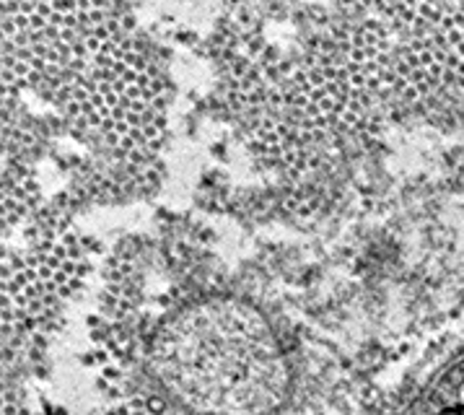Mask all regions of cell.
Segmentation results:
<instances>
[{
	"instance_id": "3",
	"label": "cell",
	"mask_w": 464,
	"mask_h": 415,
	"mask_svg": "<svg viewBox=\"0 0 464 415\" xmlns=\"http://www.w3.org/2000/svg\"><path fill=\"white\" fill-rule=\"evenodd\" d=\"M150 371L192 415H272L291 392L277 332L247 299L202 296L161 322Z\"/></svg>"
},
{
	"instance_id": "1",
	"label": "cell",
	"mask_w": 464,
	"mask_h": 415,
	"mask_svg": "<svg viewBox=\"0 0 464 415\" xmlns=\"http://www.w3.org/2000/svg\"><path fill=\"white\" fill-rule=\"evenodd\" d=\"M169 78L128 6L0 0L3 226L39 211L125 203L164 174Z\"/></svg>"
},
{
	"instance_id": "2",
	"label": "cell",
	"mask_w": 464,
	"mask_h": 415,
	"mask_svg": "<svg viewBox=\"0 0 464 415\" xmlns=\"http://www.w3.org/2000/svg\"><path fill=\"white\" fill-rule=\"evenodd\" d=\"M213 60L249 153L296 184L332 177L407 114L379 3L228 6Z\"/></svg>"
},
{
	"instance_id": "6",
	"label": "cell",
	"mask_w": 464,
	"mask_h": 415,
	"mask_svg": "<svg viewBox=\"0 0 464 415\" xmlns=\"http://www.w3.org/2000/svg\"><path fill=\"white\" fill-rule=\"evenodd\" d=\"M443 415H464V410H451V413H443Z\"/></svg>"
},
{
	"instance_id": "5",
	"label": "cell",
	"mask_w": 464,
	"mask_h": 415,
	"mask_svg": "<svg viewBox=\"0 0 464 415\" xmlns=\"http://www.w3.org/2000/svg\"><path fill=\"white\" fill-rule=\"evenodd\" d=\"M407 112L464 86V3H379Z\"/></svg>"
},
{
	"instance_id": "4",
	"label": "cell",
	"mask_w": 464,
	"mask_h": 415,
	"mask_svg": "<svg viewBox=\"0 0 464 415\" xmlns=\"http://www.w3.org/2000/svg\"><path fill=\"white\" fill-rule=\"evenodd\" d=\"M3 247V338L45 327L75 294L86 272L83 249L70 231V216L42 208ZM11 226V228H16Z\"/></svg>"
}]
</instances>
